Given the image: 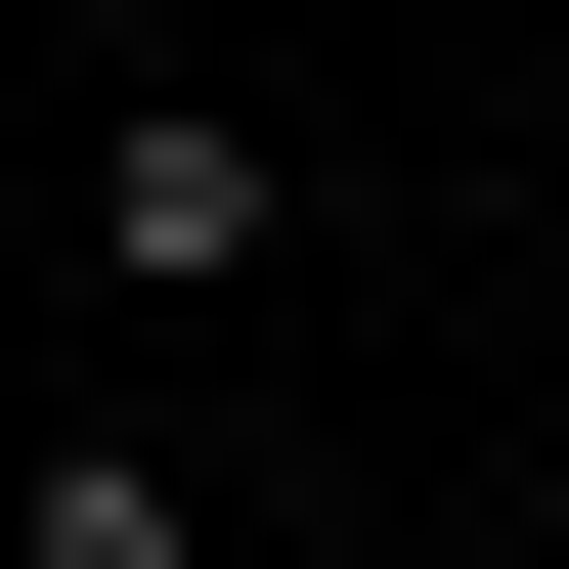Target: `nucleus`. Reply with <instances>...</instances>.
<instances>
[{"mask_svg": "<svg viewBox=\"0 0 569 569\" xmlns=\"http://www.w3.org/2000/svg\"><path fill=\"white\" fill-rule=\"evenodd\" d=\"M0 569H219V482H176V438H44V482H0Z\"/></svg>", "mask_w": 569, "mask_h": 569, "instance_id": "f03ea898", "label": "nucleus"}, {"mask_svg": "<svg viewBox=\"0 0 569 569\" xmlns=\"http://www.w3.org/2000/svg\"><path fill=\"white\" fill-rule=\"evenodd\" d=\"M88 219H132V263L219 307V263H263V219H307V176H263V132H219V88H132V132H88Z\"/></svg>", "mask_w": 569, "mask_h": 569, "instance_id": "f257e3e1", "label": "nucleus"}]
</instances>
